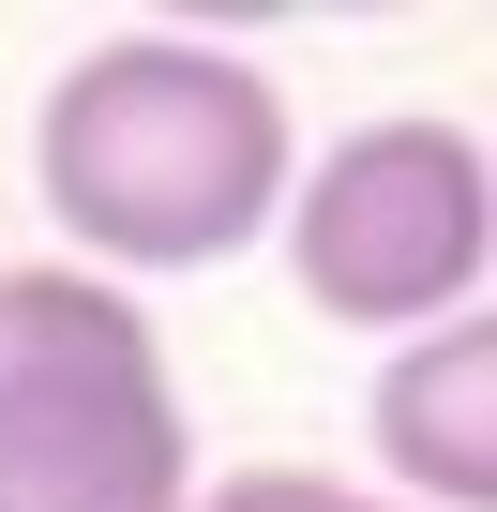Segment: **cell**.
Masks as SVG:
<instances>
[{
    "label": "cell",
    "instance_id": "cell-1",
    "mask_svg": "<svg viewBox=\"0 0 497 512\" xmlns=\"http://www.w3.org/2000/svg\"><path fill=\"white\" fill-rule=\"evenodd\" d=\"M31 181L76 241V272L136 287V272H226L257 256L302 196V121L272 91V61H241L211 31H106L46 76L31 121Z\"/></svg>",
    "mask_w": 497,
    "mask_h": 512
},
{
    "label": "cell",
    "instance_id": "cell-5",
    "mask_svg": "<svg viewBox=\"0 0 497 512\" xmlns=\"http://www.w3.org/2000/svg\"><path fill=\"white\" fill-rule=\"evenodd\" d=\"M196 512H407L392 482H332V467H211Z\"/></svg>",
    "mask_w": 497,
    "mask_h": 512
},
{
    "label": "cell",
    "instance_id": "cell-2",
    "mask_svg": "<svg viewBox=\"0 0 497 512\" xmlns=\"http://www.w3.org/2000/svg\"><path fill=\"white\" fill-rule=\"evenodd\" d=\"M196 407L136 287L0 272V512H196Z\"/></svg>",
    "mask_w": 497,
    "mask_h": 512
},
{
    "label": "cell",
    "instance_id": "cell-4",
    "mask_svg": "<svg viewBox=\"0 0 497 512\" xmlns=\"http://www.w3.org/2000/svg\"><path fill=\"white\" fill-rule=\"evenodd\" d=\"M362 437L407 512H497V302L407 332L362 392Z\"/></svg>",
    "mask_w": 497,
    "mask_h": 512
},
{
    "label": "cell",
    "instance_id": "cell-3",
    "mask_svg": "<svg viewBox=\"0 0 497 512\" xmlns=\"http://www.w3.org/2000/svg\"><path fill=\"white\" fill-rule=\"evenodd\" d=\"M287 272L332 332H437L482 302L497 272V151L437 106H377L347 121L332 151H302V196H287Z\"/></svg>",
    "mask_w": 497,
    "mask_h": 512
}]
</instances>
